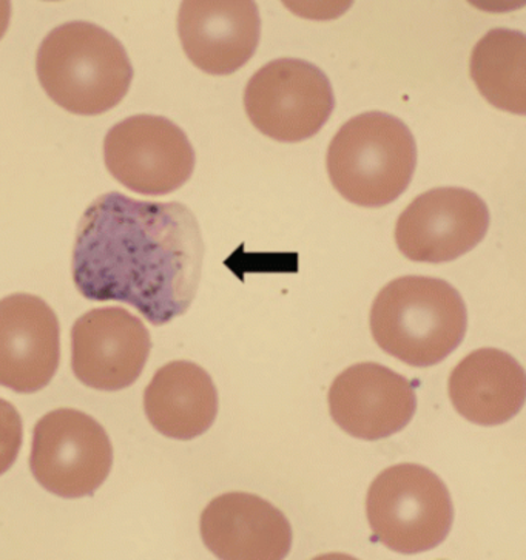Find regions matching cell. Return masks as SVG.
Returning <instances> with one entry per match:
<instances>
[{"label": "cell", "instance_id": "277c9868", "mask_svg": "<svg viewBox=\"0 0 526 560\" xmlns=\"http://www.w3.org/2000/svg\"><path fill=\"white\" fill-rule=\"evenodd\" d=\"M330 183L360 208H385L408 189L417 165L414 135L396 116L367 112L337 131L326 158Z\"/></svg>", "mask_w": 526, "mask_h": 560}, {"label": "cell", "instance_id": "3957f363", "mask_svg": "<svg viewBox=\"0 0 526 560\" xmlns=\"http://www.w3.org/2000/svg\"><path fill=\"white\" fill-rule=\"evenodd\" d=\"M36 71L50 100L81 116L112 110L133 81L124 45L92 22H69L51 30L37 50Z\"/></svg>", "mask_w": 526, "mask_h": 560}, {"label": "cell", "instance_id": "7a4b0ae2", "mask_svg": "<svg viewBox=\"0 0 526 560\" xmlns=\"http://www.w3.org/2000/svg\"><path fill=\"white\" fill-rule=\"evenodd\" d=\"M468 311L456 288L439 278L406 276L386 284L371 310L375 343L412 368H431L466 336Z\"/></svg>", "mask_w": 526, "mask_h": 560}, {"label": "cell", "instance_id": "ac0fdd59", "mask_svg": "<svg viewBox=\"0 0 526 560\" xmlns=\"http://www.w3.org/2000/svg\"><path fill=\"white\" fill-rule=\"evenodd\" d=\"M24 440V424L21 415L10 401L0 398V476L17 460Z\"/></svg>", "mask_w": 526, "mask_h": 560}, {"label": "cell", "instance_id": "5bb4252c", "mask_svg": "<svg viewBox=\"0 0 526 560\" xmlns=\"http://www.w3.org/2000/svg\"><path fill=\"white\" fill-rule=\"evenodd\" d=\"M206 547L223 560H281L291 552L292 526L268 500L247 492L218 495L201 514Z\"/></svg>", "mask_w": 526, "mask_h": 560}, {"label": "cell", "instance_id": "9c48e42d", "mask_svg": "<svg viewBox=\"0 0 526 560\" xmlns=\"http://www.w3.org/2000/svg\"><path fill=\"white\" fill-rule=\"evenodd\" d=\"M490 229V210L475 191L439 187L424 191L398 217L396 243L417 262L454 261L476 249Z\"/></svg>", "mask_w": 526, "mask_h": 560}, {"label": "cell", "instance_id": "8992f818", "mask_svg": "<svg viewBox=\"0 0 526 560\" xmlns=\"http://www.w3.org/2000/svg\"><path fill=\"white\" fill-rule=\"evenodd\" d=\"M244 107L255 129L280 142H302L329 121L336 96L325 71L303 59H276L247 82Z\"/></svg>", "mask_w": 526, "mask_h": 560}, {"label": "cell", "instance_id": "d6986e66", "mask_svg": "<svg viewBox=\"0 0 526 560\" xmlns=\"http://www.w3.org/2000/svg\"><path fill=\"white\" fill-rule=\"evenodd\" d=\"M11 19V3L5 0H0V39L5 35L9 30Z\"/></svg>", "mask_w": 526, "mask_h": 560}, {"label": "cell", "instance_id": "7c38bea8", "mask_svg": "<svg viewBox=\"0 0 526 560\" xmlns=\"http://www.w3.org/2000/svg\"><path fill=\"white\" fill-rule=\"evenodd\" d=\"M61 362V326L39 296L0 300V386L35 394L50 385Z\"/></svg>", "mask_w": 526, "mask_h": 560}, {"label": "cell", "instance_id": "6da1fadb", "mask_svg": "<svg viewBox=\"0 0 526 560\" xmlns=\"http://www.w3.org/2000/svg\"><path fill=\"white\" fill-rule=\"evenodd\" d=\"M204 242L182 202L139 201L112 191L79 221L73 281L90 302H118L150 325L186 314L197 296Z\"/></svg>", "mask_w": 526, "mask_h": 560}, {"label": "cell", "instance_id": "e0dca14e", "mask_svg": "<svg viewBox=\"0 0 526 560\" xmlns=\"http://www.w3.org/2000/svg\"><path fill=\"white\" fill-rule=\"evenodd\" d=\"M472 81L499 110L526 113V37L518 30L494 28L476 44L469 62Z\"/></svg>", "mask_w": 526, "mask_h": 560}, {"label": "cell", "instance_id": "ba28073f", "mask_svg": "<svg viewBox=\"0 0 526 560\" xmlns=\"http://www.w3.org/2000/svg\"><path fill=\"white\" fill-rule=\"evenodd\" d=\"M104 161L127 189L161 197L189 182L197 160L189 138L171 119L137 115L108 130Z\"/></svg>", "mask_w": 526, "mask_h": 560}, {"label": "cell", "instance_id": "52a82bcc", "mask_svg": "<svg viewBox=\"0 0 526 560\" xmlns=\"http://www.w3.org/2000/svg\"><path fill=\"white\" fill-rule=\"evenodd\" d=\"M30 466L51 494L63 499L95 494L112 471L110 438L85 412L55 409L36 423Z\"/></svg>", "mask_w": 526, "mask_h": 560}, {"label": "cell", "instance_id": "5b68a950", "mask_svg": "<svg viewBox=\"0 0 526 560\" xmlns=\"http://www.w3.org/2000/svg\"><path fill=\"white\" fill-rule=\"evenodd\" d=\"M372 536L398 555L434 550L449 536L454 506L445 482L422 465L390 466L366 499Z\"/></svg>", "mask_w": 526, "mask_h": 560}, {"label": "cell", "instance_id": "4fadbf2b", "mask_svg": "<svg viewBox=\"0 0 526 560\" xmlns=\"http://www.w3.org/2000/svg\"><path fill=\"white\" fill-rule=\"evenodd\" d=\"M178 35L197 69L227 77L257 51L261 18L252 0H187L179 7Z\"/></svg>", "mask_w": 526, "mask_h": 560}, {"label": "cell", "instance_id": "8fae6325", "mask_svg": "<svg viewBox=\"0 0 526 560\" xmlns=\"http://www.w3.org/2000/svg\"><path fill=\"white\" fill-rule=\"evenodd\" d=\"M334 422L352 438L375 442L405 430L416 415L414 386L404 375L366 362L341 372L329 389Z\"/></svg>", "mask_w": 526, "mask_h": 560}, {"label": "cell", "instance_id": "30bf717a", "mask_svg": "<svg viewBox=\"0 0 526 560\" xmlns=\"http://www.w3.org/2000/svg\"><path fill=\"white\" fill-rule=\"evenodd\" d=\"M144 323L122 307L86 312L71 329V368L82 385L104 393L129 388L148 363Z\"/></svg>", "mask_w": 526, "mask_h": 560}, {"label": "cell", "instance_id": "9a60e30c", "mask_svg": "<svg viewBox=\"0 0 526 560\" xmlns=\"http://www.w3.org/2000/svg\"><path fill=\"white\" fill-rule=\"evenodd\" d=\"M448 390L454 408L468 422L499 427L524 408L526 375L509 352L482 348L454 368Z\"/></svg>", "mask_w": 526, "mask_h": 560}, {"label": "cell", "instance_id": "2e32d148", "mask_svg": "<svg viewBox=\"0 0 526 560\" xmlns=\"http://www.w3.org/2000/svg\"><path fill=\"white\" fill-rule=\"evenodd\" d=\"M144 409L149 422L165 438L197 439L215 423V383L197 363L176 360L153 375L144 393Z\"/></svg>", "mask_w": 526, "mask_h": 560}]
</instances>
